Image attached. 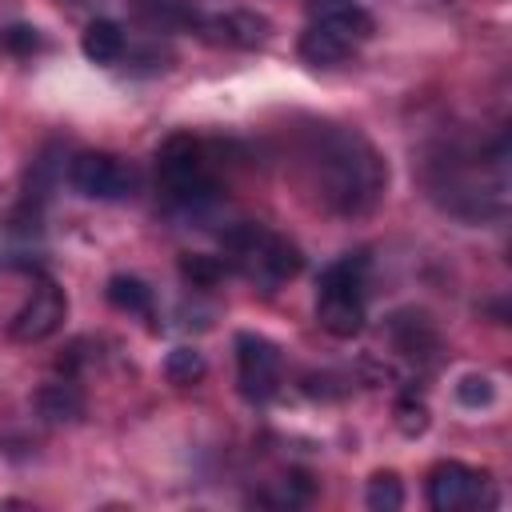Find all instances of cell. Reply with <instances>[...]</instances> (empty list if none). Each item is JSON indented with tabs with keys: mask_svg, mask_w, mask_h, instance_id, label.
Masks as SVG:
<instances>
[{
	"mask_svg": "<svg viewBox=\"0 0 512 512\" xmlns=\"http://www.w3.org/2000/svg\"><path fill=\"white\" fill-rule=\"evenodd\" d=\"M304 164L312 172L316 196L332 212H344V216L368 212L388 184V168L380 152L360 132L332 128V124H320L312 132L304 148Z\"/></svg>",
	"mask_w": 512,
	"mask_h": 512,
	"instance_id": "cell-1",
	"label": "cell"
},
{
	"mask_svg": "<svg viewBox=\"0 0 512 512\" xmlns=\"http://www.w3.org/2000/svg\"><path fill=\"white\" fill-rule=\"evenodd\" d=\"M224 252H228V264L248 284L264 288V292L280 288L284 280H292L304 268L300 248L288 236H280V232H272L264 224H252V220H244V224L224 232Z\"/></svg>",
	"mask_w": 512,
	"mask_h": 512,
	"instance_id": "cell-2",
	"label": "cell"
},
{
	"mask_svg": "<svg viewBox=\"0 0 512 512\" xmlns=\"http://www.w3.org/2000/svg\"><path fill=\"white\" fill-rule=\"evenodd\" d=\"M156 176H160V192L176 208H200L216 196V176L196 136H184V132L168 136L156 152Z\"/></svg>",
	"mask_w": 512,
	"mask_h": 512,
	"instance_id": "cell-3",
	"label": "cell"
},
{
	"mask_svg": "<svg viewBox=\"0 0 512 512\" xmlns=\"http://www.w3.org/2000/svg\"><path fill=\"white\" fill-rule=\"evenodd\" d=\"M316 320L328 336L352 340L364 332V280H360V260L344 256L320 272V292H316Z\"/></svg>",
	"mask_w": 512,
	"mask_h": 512,
	"instance_id": "cell-4",
	"label": "cell"
},
{
	"mask_svg": "<svg viewBox=\"0 0 512 512\" xmlns=\"http://www.w3.org/2000/svg\"><path fill=\"white\" fill-rule=\"evenodd\" d=\"M236 380L248 400H268L280 388V348L260 332L236 336Z\"/></svg>",
	"mask_w": 512,
	"mask_h": 512,
	"instance_id": "cell-5",
	"label": "cell"
},
{
	"mask_svg": "<svg viewBox=\"0 0 512 512\" xmlns=\"http://www.w3.org/2000/svg\"><path fill=\"white\" fill-rule=\"evenodd\" d=\"M68 184L88 200H120L132 192L136 176L108 152H76L68 160Z\"/></svg>",
	"mask_w": 512,
	"mask_h": 512,
	"instance_id": "cell-6",
	"label": "cell"
},
{
	"mask_svg": "<svg viewBox=\"0 0 512 512\" xmlns=\"http://www.w3.org/2000/svg\"><path fill=\"white\" fill-rule=\"evenodd\" d=\"M484 488H488V472L468 468L460 460H440L428 472V504L436 512H464V508H480L484 504Z\"/></svg>",
	"mask_w": 512,
	"mask_h": 512,
	"instance_id": "cell-7",
	"label": "cell"
},
{
	"mask_svg": "<svg viewBox=\"0 0 512 512\" xmlns=\"http://www.w3.org/2000/svg\"><path fill=\"white\" fill-rule=\"evenodd\" d=\"M68 316V300H64V288L52 284V280H40L32 288V296L24 300V308L8 320V336L20 340V344H40L48 340L52 332H60Z\"/></svg>",
	"mask_w": 512,
	"mask_h": 512,
	"instance_id": "cell-8",
	"label": "cell"
},
{
	"mask_svg": "<svg viewBox=\"0 0 512 512\" xmlns=\"http://www.w3.org/2000/svg\"><path fill=\"white\" fill-rule=\"evenodd\" d=\"M304 12H308V24L328 28L348 44L368 40L376 32V20L360 0H304Z\"/></svg>",
	"mask_w": 512,
	"mask_h": 512,
	"instance_id": "cell-9",
	"label": "cell"
},
{
	"mask_svg": "<svg viewBox=\"0 0 512 512\" xmlns=\"http://www.w3.org/2000/svg\"><path fill=\"white\" fill-rule=\"evenodd\" d=\"M204 32L216 40V44H228V48H260L268 36H272V24L260 16V12H224V16H212L204 24Z\"/></svg>",
	"mask_w": 512,
	"mask_h": 512,
	"instance_id": "cell-10",
	"label": "cell"
},
{
	"mask_svg": "<svg viewBox=\"0 0 512 512\" xmlns=\"http://www.w3.org/2000/svg\"><path fill=\"white\" fill-rule=\"evenodd\" d=\"M296 52H300V60H304V64H316V68H336V64H344V60H348L352 44H348V40H340L336 32H328V28L308 24V28L300 32Z\"/></svg>",
	"mask_w": 512,
	"mask_h": 512,
	"instance_id": "cell-11",
	"label": "cell"
},
{
	"mask_svg": "<svg viewBox=\"0 0 512 512\" xmlns=\"http://www.w3.org/2000/svg\"><path fill=\"white\" fill-rule=\"evenodd\" d=\"M80 48H84V56L92 64H104L108 68V64H116L124 56L128 40H124V28L116 20H92L84 28V36H80Z\"/></svg>",
	"mask_w": 512,
	"mask_h": 512,
	"instance_id": "cell-12",
	"label": "cell"
},
{
	"mask_svg": "<svg viewBox=\"0 0 512 512\" xmlns=\"http://www.w3.org/2000/svg\"><path fill=\"white\" fill-rule=\"evenodd\" d=\"M36 408H40L44 420L64 424V420H80L84 416V396H80V388L72 380H52V384H44L36 392Z\"/></svg>",
	"mask_w": 512,
	"mask_h": 512,
	"instance_id": "cell-13",
	"label": "cell"
},
{
	"mask_svg": "<svg viewBox=\"0 0 512 512\" xmlns=\"http://www.w3.org/2000/svg\"><path fill=\"white\" fill-rule=\"evenodd\" d=\"M108 304L120 308V312H132V316H148L152 312V288L140 280V276H112L108 288H104Z\"/></svg>",
	"mask_w": 512,
	"mask_h": 512,
	"instance_id": "cell-14",
	"label": "cell"
},
{
	"mask_svg": "<svg viewBox=\"0 0 512 512\" xmlns=\"http://www.w3.org/2000/svg\"><path fill=\"white\" fill-rule=\"evenodd\" d=\"M364 504L372 512H396L404 508V484L396 472H372L368 488H364Z\"/></svg>",
	"mask_w": 512,
	"mask_h": 512,
	"instance_id": "cell-15",
	"label": "cell"
},
{
	"mask_svg": "<svg viewBox=\"0 0 512 512\" xmlns=\"http://www.w3.org/2000/svg\"><path fill=\"white\" fill-rule=\"evenodd\" d=\"M204 372H208V364H204V356H200L196 348H172L168 360H164V376H168V384H176V388L196 384Z\"/></svg>",
	"mask_w": 512,
	"mask_h": 512,
	"instance_id": "cell-16",
	"label": "cell"
},
{
	"mask_svg": "<svg viewBox=\"0 0 512 512\" xmlns=\"http://www.w3.org/2000/svg\"><path fill=\"white\" fill-rule=\"evenodd\" d=\"M180 272H184V280H192L196 288H212V284L224 276V260L196 252V256H184V260H180Z\"/></svg>",
	"mask_w": 512,
	"mask_h": 512,
	"instance_id": "cell-17",
	"label": "cell"
},
{
	"mask_svg": "<svg viewBox=\"0 0 512 512\" xmlns=\"http://www.w3.org/2000/svg\"><path fill=\"white\" fill-rule=\"evenodd\" d=\"M40 32L32 24H12V28H0V48H8L12 56H32L40 52Z\"/></svg>",
	"mask_w": 512,
	"mask_h": 512,
	"instance_id": "cell-18",
	"label": "cell"
},
{
	"mask_svg": "<svg viewBox=\"0 0 512 512\" xmlns=\"http://www.w3.org/2000/svg\"><path fill=\"white\" fill-rule=\"evenodd\" d=\"M396 428H400L404 436H420V432L428 428V408H424L416 396H404V400L396 404Z\"/></svg>",
	"mask_w": 512,
	"mask_h": 512,
	"instance_id": "cell-19",
	"label": "cell"
},
{
	"mask_svg": "<svg viewBox=\"0 0 512 512\" xmlns=\"http://www.w3.org/2000/svg\"><path fill=\"white\" fill-rule=\"evenodd\" d=\"M456 396H460V404L480 408V404H492L496 388H492V380H488V376H464V380L456 384Z\"/></svg>",
	"mask_w": 512,
	"mask_h": 512,
	"instance_id": "cell-20",
	"label": "cell"
}]
</instances>
